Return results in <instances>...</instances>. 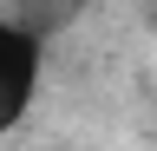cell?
<instances>
[{
	"label": "cell",
	"mask_w": 157,
	"mask_h": 151,
	"mask_svg": "<svg viewBox=\"0 0 157 151\" xmlns=\"http://www.w3.org/2000/svg\"><path fill=\"white\" fill-rule=\"evenodd\" d=\"M39 85H46V26L0 13V138L26 125V112L39 105Z\"/></svg>",
	"instance_id": "obj_1"
},
{
	"label": "cell",
	"mask_w": 157,
	"mask_h": 151,
	"mask_svg": "<svg viewBox=\"0 0 157 151\" xmlns=\"http://www.w3.org/2000/svg\"><path fill=\"white\" fill-rule=\"evenodd\" d=\"M151 26H157V0H151Z\"/></svg>",
	"instance_id": "obj_2"
}]
</instances>
